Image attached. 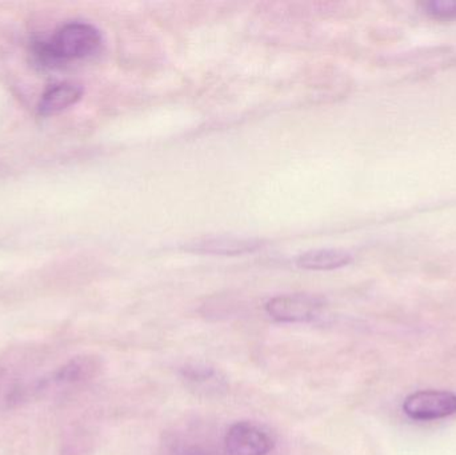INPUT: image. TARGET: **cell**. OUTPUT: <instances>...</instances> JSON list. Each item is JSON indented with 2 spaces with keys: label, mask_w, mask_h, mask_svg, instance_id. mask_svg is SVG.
I'll return each mask as SVG.
<instances>
[{
  "label": "cell",
  "mask_w": 456,
  "mask_h": 455,
  "mask_svg": "<svg viewBox=\"0 0 456 455\" xmlns=\"http://www.w3.org/2000/svg\"><path fill=\"white\" fill-rule=\"evenodd\" d=\"M324 302L308 294H287L271 298L265 312L273 320L281 323L311 322L321 314Z\"/></svg>",
  "instance_id": "obj_2"
},
{
  "label": "cell",
  "mask_w": 456,
  "mask_h": 455,
  "mask_svg": "<svg viewBox=\"0 0 456 455\" xmlns=\"http://www.w3.org/2000/svg\"><path fill=\"white\" fill-rule=\"evenodd\" d=\"M182 379L190 389L198 394H216L219 390L226 389V382L214 368L202 363L186 365L181 370Z\"/></svg>",
  "instance_id": "obj_8"
},
{
  "label": "cell",
  "mask_w": 456,
  "mask_h": 455,
  "mask_svg": "<svg viewBox=\"0 0 456 455\" xmlns=\"http://www.w3.org/2000/svg\"><path fill=\"white\" fill-rule=\"evenodd\" d=\"M82 95L83 88L79 85L59 83L43 93L42 99L37 104V112L43 117L59 114L77 103Z\"/></svg>",
  "instance_id": "obj_6"
},
{
  "label": "cell",
  "mask_w": 456,
  "mask_h": 455,
  "mask_svg": "<svg viewBox=\"0 0 456 455\" xmlns=\"http://www.w3.org/2000/svg\"><path fill=\"white\" fill-rule=\"evenodd\" d=\"M102 45L101 31L85 21L64 24L53 37L37 45V55L47 63L77 61L98 53Z\"/></svg>",
  "instance_id": "obj_1"
},
{
  "label": "cell",
  "mask_w": 456,
  "mask_h": 455,
  "mask_svg": "<svg viewBox=\"0 0 456 455\" xmlns=\"http://www.w3.org/2000/svg\"><path fill=\"white\" fill-rule=\"evenodd\" d=\"M403 411L415 421L447 418L456 413V394L436 390L414 393L404 400Z\"/></svg>",
  "instance_id": "obj_4"
},
{
  "label": "cell",
  "mask_w": 456,
  "mask_h": 455,
  "mask_svg": "<svg viewBox=\"0 0 456 455\" xmlns=\"http://www.w3.org/2000/svg\"><path fill=\"white\" fill-rule=\"evenodd\" d=\"M273 438L254 422H238L227 430L224 451L227 455H267L273 451Z\"/></svg>",
  "instance_id": "obj_5"
},
{
  "label": "cell",
  "mask_w": 456,
  "mask_h": 455,
  "mask_svg": "<svg viewBox=\"0 0 456 455\" xmlns=\"http://www.w3.org/2000/svg\"><path fill=\"white\" fill-rule=\"evenodd\" d=\"M259 248V240L218 237L197 240L187 246V250L194 253L216 254V256H240V254L252 253Z\"/></svg>",
  "instance_id": "obj_7"
},
{
  "label": "cell",
  "mask_w": 456,
  "mask_h": 455,
  "mask_svg": "<svg viewBox=\"0 0 456 455\" xmlns=\"http://www.w3.org/2000/svg\"><path fill=\"white\" fill-rule=\"evenodd\" d=\"M423 8L433 18L456 19V0H431Z\"/></svg>",
  "instance_id": "obj_10"
},
{
  "label": "cell",
  "mask_w": 456,
  "mask_h": 455,
  "mask_svg": "<svg viewBox=\"0 0 456 455\" xmlns=\"http://www.w3.org/2000/svg\"><path fill=\"white\" fill-rule=\"evenodd\" d=\"M102 369V362L98 357L94 355H83L61 366L58 371L51 376L50 379L43 378L32 385V387H23V389H16V401L23 400L34 393L45 390L50 385H77L83 382L90 381L98 376Z\"/></svg>",
  "instance_id": "obj_3"
},
{
  "label": "cell",
  "mask_w": 456,
  "mask_h": 455,
  "mask_svg": "<svg viewBox=\"0 0 456 455\" xmlns=\"http://www.w3.org/2000/svg\"><path fill=\"white\" fill-rule=\"evenodd\" d=\"M3 378H4V371L0 368V384H2Z\"/></svg>",
  "instance_id": "obj_11"
},
{
  "label": "cell",
  "mask_w": 456,
  "mask_h": 455,
  "mask_svg": "<svg viewBox=\"0 0 456 455\" xmlns=\"http://www.w3.org/2000/svg\"><path fill=\"white\" fill-rule=\"evenodd\" d=\"M353 262V256L339 248H319L303 253L297 258V266L305 270L327 272V270L340 269Z\"/></svg>",
  "instance_id": "obj_9"
}]
</instances>
